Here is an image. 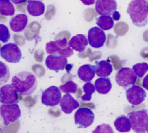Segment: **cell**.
I'll return each instance as SVG.
<instances>
[{
  "instance_id": "1",
  "label": "cell",
  "mask_w": 148,
  "mask_h": 133,
  "mask_svg": "<svg viewBox=\"0 0 148 133\" xmlns=\"http://www.w3.org/2000/svg\"><path fill=\"white\" fill-rule=\"evenodd\" d=\"M12 85L21 95L28 96L37 88V78L32 73L21 72L12 78Z\"/></svg>"
},
{
  "instance_id": "2",
  "label": "cell",
  "mask_w": 148,
  "mask_h": 133,
  "mask_svg": "<svg viewBox=\"0 0 148 133\" xmlns=\"http://www.w3.org/2000/svg\"><path fill=\"white\" fill-rule=\"evenodd\" d=\"M132 23L138 27L145 26L148 21V2L145 0L131 1L127 8Z\"/></svg>"
},
{
  "instance_id": "3",
  "label": "cell",
  "mask_w": 148,
  "mask_h": 133,
  "mask_svg": "<svg viewBox=\"0 0 148 133\" xmlns=\"http://www.w3.org/2000/svg\"><path fill=\"white\" fill-rule=\"evenodd\" d=\"M131 128L135 133H147L148 130V111H133L128 114Z\"/></svg>"
},
{
  "instance_id": "4",
  "label": "cell",
  "mask_w": 148,
  "mask_h": 133,
  "mask_svg": "<svg viewBox=\"0 0 148 133\" xmlns=\"http://www.w3.org/2000/svg\"><path fill=\"white\" fill-rule=\"evenodd\" d=\"M46 51L47 54L59 55L66 57H71L74 55V51L71 49L66 38L50 41L46 45Z\"/></svg>"
},
{
  "instance_id": "5",
  "label": "cell",
  "mask_w": 148,
  "mask_h": 133,
  "mask_svg": "<svg viewBox=\"0 0 148 133\" xmlns=\"http://www.w3.org/2000/svg\"><path fill=\"white\" fill-rule=\"evenodd\" d=\"M137 79V76L133 70L128 67L120 69L115 76V80L117 84L126 90L134 85Z\"/></svg>"
},
{
  "instance_id": "6",
  "label": "cell",
  "mask_w": 148,
  "mask_h": 133,
  "mask_svg": "<svg viewBox=\"0 0 148 133\" xmlns=\"http://www.w3.org/2000/svg\"><path fill=\"white\" fill-rule=\"evenodd\" d=\"M0 56L9 63H18L22 58V52L18 46L13 43L5 44L0 48Z\"/></svg>"
},
{
  "instance_id": "7",
  "label": "cell",
  "mask_w": 148,
  "mask_h": 133,
  "mask_svg": "<svg viewBox=\"0 0 148 133\" xmlns=\"http://www.w3.org/2000/svg\"><path fill=\"white\" fill-rule=\"evenodd\" d=\"M21 115L20 108L17 104H3L0 108V115L5 125H9L18 119Z\"/></svg>"
},
{
  "instance_id": "8",
  "label": "cell",
  "mask_w": 148,
  "mask_h": 133,
  "mask_svg": "<svg viewBox=\"0 0 148 133\" xmlns=\"http://www.w3.org/2000/svg\"><path fill=\"white\" fill-rule=\"evenodd\" d=\"M95 115L92 111L88 108H80L75 113V124L78 128L90 127L94 122Z\"/></svg>"
},
{
  "instance_id": "9",
  "label": "cell",
  "mask_w": 148,
  "mask_h": 133,
  "mask_svg": "<svg viewBox=\"0 0 148 133\" xmlns=\"http://www.w3.org/2000/svg\"><path fill=\"white\" fill-rule=\"evenodd\" d=\"M62 99V93L59 88L52 86L45 90L42 94V103L47 107H55L58 105Z\"/></svg>"
},
{
  "instance_id": "10",
  "label": "cell",
  "mask_w": 148,
  "mask_h": 133,
  "mask_svg": "<svg viewBox=\"0 0 148 133\" xmlns=\"http://www.w3.org/2000/svg\"><path fill=\"white\" fill-rule=\"evenodd\" d=\"M19 102L18 92L12 84L0 88V103L3 104H14Z\"/></svg>"
},
{
  "instance_id": "11",
  "label": "cell",
  "mask_w": 148,
  "mask_h": 133,
  "mask_svg": "<svg viewBox=\"0 0 148 133\" xmlns=\"http://www.w3.org/2000/svg\"><path fill=\"white\" fill-rule=\"evenodd\" d=\"M87 40L92 47L99 48L104 46L106 41V35L104 31L97 27H93L88 31Z\"/></svg>"
},
{
  "instance_id": "12",
  "label": "cell",
  "mask_w": 148,
  "mask_h": 133,
  "mask_svg": "<svg viewBox=\"0 0 148 133\" xmlns=\"http://www.w3.org/2000/svg\"><path fill=\"white\" fill-rule=\"evenodd\" d=\"M146 92L138 86H133L126 91V96L128 101L133 105L141 104L146 97Z\"/></svg>"
},
{
  "instance_id": "13",
  "label": "cell",
  "mask_w": 148,
  "mask_h": 133,
  "mask_svg": "<svg viewBox=\"0 0 148 133\" xmlns=\"http://www.w3.org/2000/svg\"><path fill=\"white\" fill-rule=\"evenodd\" d=\"M67 57L59 55H49L45 61L47 68L56 72H58L59 70H63L67 65Z\"/></svg>"
},
{
  "instance_id": "14",
  "label": "cell",
  "mask_w": 148,
  "mask_h": 133,
  "mask_svg": "<svg viewBox=\"0 0 148 133\" xmlns=\"http://www.w3.org/2000/svg\"><path fill=\"white\" fill-rule=\"evenodd\" d=\"M117 8V3L114 0H97L96 1V11L101 16H110L116 11Z\"/></svg>"
},
{
  "instance_id": "15",
  "label": "cell",
  "mask_w": 148,
  "mask_h": 133,
  "mask_svg": "<svg viewBox=\"0 0 148 133\" xmlns=\"http://www.w3.org/2000/svg\"><path fill=\"white\" fill-rule=\"evenodd\" d=\"M61 109L66 114H71L73 111L77 108L80 104L70 94L63 95L59 103Z\"/></svg>"
},
{
  "instance_id": "16",
  "label": "cell",
  "mask_w": 148,
  "mask_h": 133,
  "mask_svg": "<svg viewBox=\"0 0 148 133\" xmlns=\"http://www.w3.org/2000/svg\"><path fill=\"white\" fill-rule=\"evenodd\" d=\"M27 23V16L25 14H19L10 19L9 26L13 31L15 32H21L25 29Z\"/></svg>"
},
{
  "instance_id": "17",
  "label": "cell",
  "mask_w": 148,
  "mask_h": 133,
  "mask_svg": "<svg viewBox=\"0 0 148 133\" xmlns=\"http://www.w3.org/2000/svg\"><path fill=\"white\" fill-rule=\"evenodd\" d=\"M68 43L71 49L79 53L83 52L88 44L87 38L83 34H77L74 36Z\"/></svg>"
},
{
  "instance_id": "18",
  "label": "cell",
  "mask_w": 148,
  "mask_h": 133,
  "mask_svg": "<svg viewBox=\"0 0 148 133\" xmlns=\"http://www.w3.org/2000/svg\"><path fill=\"white\" fill-rule=\"evenodd\" d=\"M96 66L86 64L80 66L77 71L79 78L83 82H90L95 76Z\"/></svg>"
},
{
  "instance_id": "19",
  "label": "cell",
  "mask_w": 148,
  "mask_h": 133,
  "mask_svg": "<svg viewBox=\"0 0 148 133\" xmlns=\"http://www.w3.org/2000/svg\"><path fill=\"white\" fill-rule=\"evenodd\" d=\"M27 10L29 14L33 17H39L44 14L45 6L40 1H27Z\"/></svg>"
},
{
  "instance_id": "20",
  "label": "cell",
  "mask_w": 148,
  "mask_h": 133,
  "mask_svg": "<svg viewBox=\"0 0 148 133\" xmlns=\"http://www.w3.org/2000/svg\"><path fill=\"white\" fill-rule=\"evenodd\" d=\"M112 85L110 78H99L95 82V90L100 94H107L110 92Z\"/></svg>"
},
{
  "instance_id": "21",
  "label": "cell",
  "mask_w": 148,
  "mask_h": 133,
  "mask_svg": "<svg viewBox=\"0 0 148 133\" xmlns=\"http://www.w3.org/2000/svg\"><path fill=\"white\" fill-rule=\"evenodd\" d=\"M96 74L97 76L104 78L110 76L113 72V67L111 63L105 60L96 61Z\"/></svg>"
},
{
  "instance_id": "22",
  "label": "cell",
  "mask_w": 148,
  "mask_h": 133,
  "mask_svg": "<svg viewBox=\"0 0 148 133\" xmlns=\"http://www.w3.org/2000/svg\"><path fill=\"white\" fill-rule=\"evenodd\" d=\"M114 126L120 133H128L131 130L130 120L128 117L125 115H121L117 117L114 122Z\"/></svg>"
},
{
  "instance_id": "23",
  "label": "cell",
  "mask_w": 148,
  "mask_h": 133,
  "mask_svg": "<svg viewBox=\"0 0 148 133\" xmlns=\"http://www.w3.org/2000/svg\"><path fill=\"white\" fill-rule=\"evenodd\" d=\"M96 23L103 31L111 30L114 27V20L111 16H100L96 18Z\"/></svg>"
},
{
  "instance_id": "24",
  "label": "cell",
  "mask_w": 148,
  "mask_h": 133,
  "mask_svg": "<svg viewBox=\"0 0 148 133\" xmlns=\"http://www.w3.org/2000/svg\"><path fill=\"white\" fill-rule=\"evenodd\" d=\"M15 14V8L13 3L8 0H0V14L12 16Z\"/></svg>"
},
{
  "instance_id": "25",
  "label": "cell",
  "mask_w": 148,
  "mask_h": 133,
  "mask_svg": "<svg viewBox=\"0 0 148 133\" xmlns=\"http://www.w3.org/2000/svg\"><path fill=\"white\" fill-rule=\"evenodd\" d=\"M83 90L85 94L81 97L82 100L85 101H91L92 95L95 92V88L93 84L91 82H87L83 86Z\"/></svg>"
},
{
  "instance_id": "26",
  "label": "cell",
  "mask_w": 148,
  "mask_h": 133,
  "mask_svg": "<svg viewBox=\"0 0 148 133\" xmlns=\"http://www.w3.org/2000/svg\"><path fill=\"white\" fill-rule=\"evenodd\" d=\"M10 77L9 68L6 64L0 61V85L7 83Z\"/></svg>"
},
{
  "instance_id": "27",
  "label": "cell",
  "mask_w": 148,
  "mask_h": 133,
  "mask_svg": "<svg viewBox=\"0 0 148 133\" xmlns=\"http://www.w3.org/2000/svg\"><path fill=\"white\" fill-rule=\"evenodd\" d=\"M132 70L136 75L140 78H143L147 73L148 70V65L147 63L142 62L135 64L132 67Z\"/></svg>"
},
{
  "instance_id": "28",
  "label": "cell",
  "mask_w": 148,
  "mask_h": 133,
  "mask_svg": "<svg viewBox=\"0 0 148 133\" xmlns=\"http://www.w3.org/2000/svg\"><path fill=\"white\" fill-rule=\"evenodd\" d=\"M59 88L62 92L65 94H75L77 89V84L73 80H70L64 84L60 85Z\"/></svg>"
},
{
  "instance_id": "29",
  "label": "cell",
  "mask_w": 148,
  "mask_h": 133,
  "mask_svg": "<svg viewBox=\"0 0 148 133\" xmlns=\"http://www.w3.org/2000/svg\"><path fill=\"white\" fill-rule=\"evenodd\" d=\"M10 38V34L6 26L0 24V41L2 43H7Z\"/></svg>"
},
{
  "instance_id": "30",
  "label": "cell",
  "mask_w": 148,
  "mask_h": 133,
  "mask_svg": "<svg viewBox=\"0 0 148 133\" xmlns=\"http://www.w3.org/2000/svg\"><path fill=\"white\" fill-rule=\"evenodd\" d=\"M92 133H114L111 125L107 124H103L98 125L93 130Z\"/></svg>"
},
{
  "instance_id": "31",
  "label": "cell",
  "mask_w": 148,
  "mask_h": 133,
  "mask_svg": "<svg viewBox=\"0 0 148 133\" xmlns=\"http://www.w3.org/2000/svg\"><path fill=\"white\" fill-rule=\"evenodd\" d=\"M112 18L113 20H114L118 21L120 18V14L119 13V12L116 11L112 14Z\"/></svg>"
},
{
  "instance_id": "32",
  "label": "cell",
  "mask_w": 148,
  "mask_h": 133,
  "mask_svg": "<svg viewBox=\"0 0 148 133\" xmlns=\"http://www.w3.org/2000/svg\"><path fill=\"white\" fill-rule=\"evenodd\" d=\"M0 106H1V105H0ZM0 108H1V107H0Z\"/></svg>"
}]
</instances>
